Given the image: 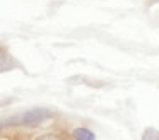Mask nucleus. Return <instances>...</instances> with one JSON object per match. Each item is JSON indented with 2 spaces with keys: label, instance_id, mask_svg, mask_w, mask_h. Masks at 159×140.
<instances>
[{
  "label": "nucleus",
  "instance_id": "f03ea898",
  "mask_svg": "<svg viewBox=\"0 0 159 140\" xmlns=\"http://www.w3.org/2000/svg\"><path fill=\"white\" fill-rule=\"evenodd\" d=\"M14 67H16L14 56L7 51V48L0 46V74L9 72V70H14Z\"/></svg>",
  "mask_w": 159,
  "mask_h": 140
},
{
  "label": "nucleus",
  "instance_id": "20e7f679",
  "mask_svg": "<svg viewBox=\"0 0 159 140\" xmlns=\"http://www.w3.org/2000/svg\"><path fill=\"white\" fill-rule=\"evenodd\" d=\"M142 140H159V130L152 128V126L145 128L142 133Z\"/></svg>",
  "mask_w": 159,
  "mask_h": 140
},
{
  "label": "nucleus",
  "instance_id": "7ed1b4c3",
  "mask_svg": "<svg viewBox=\"0 0 159 140\" xmlns=\"http://www.w3.org/2000/svg\"><path fill=\"white\" fill-rule=\"evenodd\" d=\"M72 138L74 140H96V135L86 126H77L72 130Z\"/></svg>",
  "mask_w": 159,
  "mask_h": 140
},
{
  "label": "nucleus",
  "instance_id": "f257e3e1",
  "mask_svg": "<svg viewBox=\"0 0 159 140\" xmlns=\"http://www.w3.org/2000/svg\"><path fill=\"white\" fill-rule=\"evenodd\" d=\"M53 116V111L45 108H33L28 109V111H22L19 115L9 116L5 120H0V125L2 128L4 126H36L39 123L46 121Z\"/></svg>",
  "mask_w": 159,
  "mask_h": 140
},
{
  "label": "nucleus",
  "instance_id": "39448f33",
  "mask_svg": "<svg viewBox=\"0 0 159 140\" xmlns=\"http://www.w3.org/2000/svg\"><path fill=\"white\" fill-rule=\"evenodd\" d=\"M34 140H65V138H63V137H60V135H55V133H46V135L36 137Z\"/></svg>",
  "mask_w": 159,
  "mask_h": 140
}]
</instances>
